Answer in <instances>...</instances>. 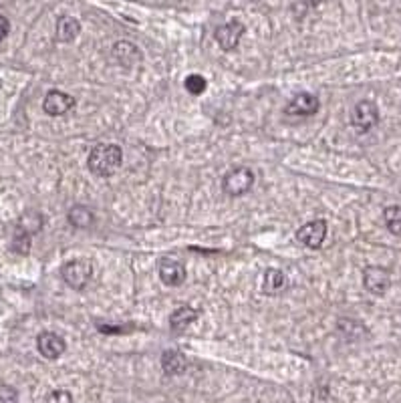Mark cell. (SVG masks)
<instances>
[{
    "mask_svg": "<svg viewBox=\"0 0 401 403\" xmlns=\"http://www.w3.org/2000/svg\"><path fill=\"white\" fill-rule=\"evenodd\" d=\"M121 162H123V151H121L119 145H115V143H99V145H95L91 149L87 166L95 175L109 178V175H113L119 169Z\"/></svg>",
    "mask_w": 401,
    "mask_h": 403,
    "instance_id": "obj_1",
    "label": "cell"
},
{
    "mask_svg": "<svg viewBox=\"0 0 401 403\" xmlns=\"http://www.w3.org/2000/svg\"><path fill=\"white\" fill-rule=\"evenodd\" d=\"M254 171L246 166L240 168H232L224 178H222V190L232 196V198H240L244 194H248L254 186Z\"/></svg>",
    "mask_w": 401,
    "mask_h": 403,
    "instance_id": "obj_2",
    "label": "cell"
},
{
    "mask_svg": "<svg viewBox=\"0 0 401 403\" xmlns=\"http://www.w3.org/2000/svg\"><path fill=\"white\" fill-rule=\"evenodd\" d=\"M61 276H63L65 284L71 286L73 291H83L93 278V265L85 258L69 260L61 269Z\"/></svg>",
    "mask_w": 401,
    "mask_h": 403,
    "instance_id": "obj_3",
    "label": "cell"
},
{
    "mask_svg": "<svg viewBox=\"0 0 401 403\" xmlns=\"http://www.w3.org/2000/svg\"><path fill=\"white\" fill-rule=\"evenodd\" d=\"M351 123L357 132L365 134L379 123V109L373 101H359L351 113Z\"/></svg>",
    "mask_w": 401,
    "mask_h": 403,
    "instance_id": "obj_4",
    "label": "cell"
},
{
    "mask_svg": "<svg viewBox=\"0 0 401 403\" xmlns=\"http://www.w3.org/2000/svg\"><path fill=\"white\" fill-rule=\"evenodd\" d=\"M327 238V222L325 220H313V222H306L304 226L299 228L297 232V240L301 242L302 246L311 248V250H317L323 246Z\"/></svg>",
    "mask_w": 401,
    "mask_h": 403,
    "instance_id": "obj_5",
    "label": "cell"
},
{
    "mask_svg": "<svg viewBox=\"0 0 401 403\" xmlns=\"http://www.w3.org/2000/svg\"><path fill=\"white\" fill-rule=\"evenodd\" d=\"M36 349H38V353L45 359L53 361V359H59L65 353L67 343H65V339L61 335H57L53 331H45V333H40V335L36 337Z\"/></svg>",
    "mask_w": 401,
    "mask_h": 403,
    "instance_id": "obj_6",
    "label": "cell"
},
{
    "mask_svg": "<svg viewBox=\"0 0 401 403\" xmlns=\"http://www.w3.org/2000/svg\"><path fill=\"white\" fill-rule=\"evenodd\" d=\"M319 107H321V103H319V99L315 95L299 93V95H295L293 99L287 103L284 113L291 115V117H311V115H315L319 111Z\"/></svg>",
    "mask_w": 401,
    "mask_h": 403,
    "instance_id": "obj_7",
    "label": "cell"
},
{
    "mask_svg": "<svg viewBox=\"0 0 401 403\" xmlns=\"http://www.w3.org/2000/svg\"><path fill=\"white\" fill-rule=\"evenodd\" d=\"M75 107V97H71L63 91H49L47 97L42 101V109L47 115H53V117H59V115H65L71 109Z\"/></svg>",
    "mask_w": 401,
    "mask_h": 403,
    "instance_id": "obj_8",
    "label": "cell"
},
{
    "mask_svg": "<svg viewBox=\"0 0 401 403\" xmlns=\"http://www.w3.org/2000/svg\"><path fill=\"white\" fill-rule=\"evenodd\" d=\"M363 284L371 295H385L391 284L389 272L381 267H367L363 272Z\"/></svg>",
    "mask_w": 401,
    "mask_h": 403,
    "instance_id": "obj_9",
    "label": "cell"
},
{
    "mask_svg": "<svg viewBox=\"0 0 401 403\" xmlns=\"http://www.w3.org/2000/svg\"><path fill=\"white\" fill-rule=\"evenodd\" d=\"M244 25L240 23V21H230V23H226L224 27H220L218 31H216V40H218V45L224 49V51H234L236 47H238V42H240V38H242V34H244Z\"/></svg>",
    "mask_w": 401,
    "mask_h": 403,
    "instance_id": "obj_10",
    "label": "cell"
},
{
    "mask_svg": "<svg viewBox=\"0 0 401 403\" xmlns=\"http://www.w3.org/2000/svg\"><path fill=\"white\" fill-rule=\"evenodd\" d=\"M186 267H184V262H180V260H173V258H164L162 262H160V278H162V282L167 284V286H180V284H184V280H186Z\"/></svg>",
    "mask_w": 401,
    "mask_h": 403,
    "instance_id": "obj_11",
    "label": "cell"
},
{
    "mask_svg": "<svg viewBox=\"0 0 401 403\" xmlns=\"http://www.w3.org/2000/svg\"><path fill=\"white\" fill-rule=\"evenodd\" d=\"M113 57L117 59L119 65L132 69L141 61V51H139L135 45H132V42L123 40V42H117V45L113 47Z\"/></svg>",
    "mask_w": 401,
    "mask_h": 403,
    "instance_id": "obj_12",
    "label": "cell"
},
{
    "mask_svg": "<svg viewBox=\"0 0 401 403\" xmlns=\"http://www.w3.org/2000/svg\"><path fill=\"white\" fill-rule=\"evenodd\" d=\"M289 286V280H287V274L282 270L276 269H268L265 272V280H263V293L268 295V297H276L280 295L284 289Z\"/></svg>",
    "mask_w": 401,
    "mask_h": 403,
    "instance_id": "obj_13",
    "label": "cell"
},
{
    "mask_svg": "<svg viewBox=\"0 0 401 403\" xmlns=\"http://www.w3.org/2000/svg\"><path fill=\"white\" fill-rule=\"evenodd\" d=\"M196 319H198V310H196V308H192V306H180V308H175V310L171 313V317H169V327H171V331L182 333V331H186L192 323H196Z\"/></svg>",
    "mask_w": 401,
    "mask_h": 403,
    "instance_id": "obj_14",
    "label": "cell"
},
{
    "mask_svg": "<svg viewBox=\"0 0 401 403\" xmlns=\"http://www.w3.org/2000/svg\"><path fill=\"white\" fill-rule=\"evenodd\" d=\"M93 222H95V214L87 206L77 204L69 210V224L71 226H75L79 230H87L93 226Z\"/></svg>",
    "mask_w": 401,
    "mask_h": 403,
    "instance_id": "obj_15",
    "label": "cell"
},
{
    "mask_svg": "<svg viewBox=\"0 0 401 403\" xmlns=\"http://www.w3.org/2000/svg\"><path fill=\"white\" fill-rule=\"evenodd\" d=\"M162 367L167 375H182L188 369V359L180 351H166L162 355Z\"/></svg>",
    "mask_w": 401,
    "mask_h": 403,
    "instance_id": "obj_16",
    "label": "cell"
},
{
    "mask_svg": "<svg viewBox=\"0 0 401 403\" xmlns=\"http://www.w3.org/2000/svg\"><path fill=\"white\" fill-rule=\"evenodd\" d=\"M81 33V23L77 21V19H73V16H61L59 19V23H57V38L61 40V42H71V40H75L77 36Z\"/></svg>",
    "mask_w": 401,
    "mask_h": 403,
    "instance_id": "obj_17",
    "label": "cell"
},
{
    "mask_svg": "<svg viewBox=\"0 0 401 403\" xmlns=\"http://www.w3.org/2000/svg\"><path fill=\"white\" fill-rule=\"evenodd\" d=\"M42 224H45V220H42V216L38 212H29V214H25L21 218L19 228L25 230V232H29V234H36V232L42 230Z\"/></svg>",
    "mask_w": 401,
    "mask_h": 403,
    "instance_id": "obj_18",
    "label": "cell"
},
{
    "mask_svg": "<svg viewBox=\"0 0 401 403\" xmlns=\"http://www.w3.org/2000/svg\"><path fill=\"white\" fill-rule=\"evenodd\" d=\"M383 218H385V226L393 234H401V206H389V208H385Z\"/></svg>",
    "mask_w": 401,
    "mask_h": 403,
    "instance_id": "obj_19",
    "label": "cell"
},
{
    "mask_svg": "<svg viewBox=\"0 0 401 403\" xmlns=\"http://www.w3.org/2000/svg\"><path fill=\"white\" fill-rule=\"evenodd\" d=\"M29 250H31V234L25 232V230H21V228H16L14 236H12V252H16V254H29Z\"/></svg>",
    "mask_w": 401,
    "mask_h": 403,
    "instance_id": "obj_20",
    "label": "cell"
},
{
    "mask_svg": "<svg viewBox=\"0 0 401 403\" xmlns=\"http://www.w3.org/2000/svg\"><path fill=\"white\" fill-rule=\"evenodd\" d=\"M186 91L188 93H192V95H202L204 91H206V87H208V81L202 77V75H190V77H186Z\"/></svg>",
    "mask_w": 401,
    "mask_h": 403,
    "instance_id": "obj_21",
    "label": "cell"
},
{
    "mask_svg": "<svg viewBox=\"0 0 401 403\" xmlns=\"http://www.w3.org/2000/svg\"><path fill=\"white\" fill-rule=\"evenodd\" d=\"M99 329V333L103 335H123V333H130V331H134V327L132 325H99L97 327Z\"/></svg>",
    "mask_w": 401,
    "mask_h": 403,
    "instance_id": "obj_22",
    "label": "cell"
},
{
    "mask_svg": "<svg viewBox=\"0 0 401 403\" xmlns=\"http://www.w3.org/2000/svg\"><path fill=\"white\" fill-rule=\"evenodd\" d=\"M19 402V391L12 385L2 383L0 385V403H16Z\"/></svg>",
    "mask_w": 401,
    "mask_h": 403,
    "instance_id": "obj_23",
    "label": "cell"
},
{
    "mask_svg": "<svg viewBox=\"0 0 401 403\" xmlns=\"http://www.w3.org/2000/svg\"><path fill=\"white\" fill-rule=\"evenodd\" d=\"M47 403H73V395L69 393L67 389H55L49 393Z\"/></svg>",
    "mask_w": 401,
    "mask_h": 403,
    "instance_id": "obj_24",
    "label": "cell"
},
{
    "mask_svg": "<svg viewBox=\"0 0 401 403\" xmlns=\"http://www.w3.org/2000/svg\"><path fill=\"white\" fill-rule=\"evenodd\" d=\"M8 31H10V23L6 21V16H2V14H0V40H2V38H6Z\"/></svg>",
    "mask_w": 401,
    "mask_h": 403,
    "instance_id": "obj_25",
    "label": "cell"
},
{
    "mask_svg": "<svg viewBox=\"0 0 401 403\" xmlns=\"http://www.w3.org/2000/svg\"><path fill=\"white\" fill-rule=\"evenodd\" d=\"M306 2H308V4H311V6H317V4H321V2H323V0H306Z\"/></svg>",
    "mask_w": 401,
    "mask_h": 403,
    "instance_id": "obj_26",
    "label": "cell"
}]
</instances>
